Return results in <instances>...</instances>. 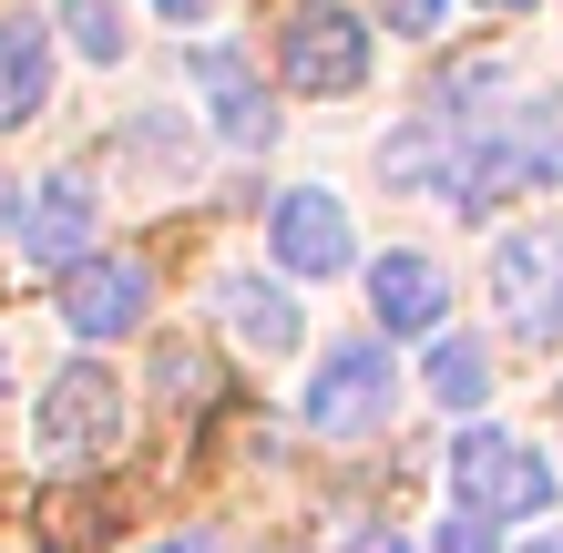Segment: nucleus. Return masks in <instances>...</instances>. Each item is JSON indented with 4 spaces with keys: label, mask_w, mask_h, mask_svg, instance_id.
I'll list each match as a JSON object with an SVG mask.
<instances>
[{
    "label": "nucleus",
    "mask_w": 563,
    "mask_h": 553,
    "mask_svg": "<svg viewBox=\"0 0 563 553\" xmlns=\"http://www.w3.org/2000/svg\"><path fill=\"white\" fill-rule=\"evenodd\" d=\"M379 73V31L349 11V0H297L277 21V82L308 92V103H349L358 82Z\"/></svg>",
    "instance_id": "f257e3e1"
},
{
    "label": "nucleus",
    "mask_w": 563,
    "mask_h": 553,
    "mask_svg": "<svg viewBox=\"0 0 563 553\" xmlns=\"http://www.w3.org/2000/svg\"><path fill=\"white\" fill-rule=\"evenodd\" d=\"M553 493H563V472H553L522 431H492V420H472V431L451 441V502L492 512V523H543Z\"/></svg>",
    "instance_id": "f03ea898"
},
{
    "label": "nucleus",
    "mask_w": 563,
    "mask_h": 553,
    "mask_svg": "<svg viewBox=\"0 0 563 553\" xmlns=\"http://www.w3.org/2000/svg\"><path fill=\"white\" fill-rule=\"evenodd\" d=\"M308 431L318 441H379L389 410H400V360H389L379 339H339L328 360L308 369Z\"/></svg>",
    "instance_id": "7ed1b4c3"
},
{
    "label": "nucleus",
    "mask_w": 563,
    "mask_h": 553,
    "mask_svg": "<svg viewBox=\"0 0 563 553\" xmlns=\"http://www.w3.org/2000/svg\"><path fill=\"white\" fill-rule=\"evenodd\" d=\"M113 441H123V379L103 360L52 369L42 400H31V451H42L52 472H73V462H103Z\"/></svg>",
    "instance_id": "20e7f679"
},
{
    "label": "nucleus",
    "mask_w": 563,
    "mask_h": 553,
    "mask_svg": "<svg viewBox=\"0 0 563 553\" xmlns=\"http://www.w3.org/2000/svg\"><path fill=\"white\" fill-rule=\"evenodd\" d=\"M492 308L512 339H563V225H512L492 246Z\"/></svg>",
    "instance_id": "39448f33"
},
{
    "label": "nucleus",
    "mask_w": 563,
    "mask_h": 553,
    "mask_svg": "<svg viewBox=\"0 0 563 553\" xmlns=\"http://www.w3.org/2000/svg\"><path fill=\"white\" fill-rule=\"evenodd\" d=\"M267 256H277V277H349V267H358L349 195H328V185H287L277 206H267Z\"/></svg>",
    "instance_id": "423d86ee"
},
{
    "label": "nucleus",
    "mask_w": 563,
    "mask_h": 553,
    "mask_svg": "<svg viewBox=\"0 0 563 553\" xmlns=\"http://www.w3.org/2000/svg\"><path fill=\"white\" fill-rule=\"evenodd\" d=\"M92 225H103V195H92L82 175H42L11 195V256L21 267H73V256H92Z\"/></svg>",
    "instance_id": "0eeeda50"
},
{
    "label": "nucleus",
    "mask_w": 563,
    "mask_h": 553,
    "mask_svg": "<svg viewBox=\"0 0 563 553\" xmlns=\"http://www.w3.org/2000/svg\"><path fill=\"white\" fill-rule=\"evenodd\" d=\"M144 318H154V277L134 267V256H73V267H62V329H73L82 349L134 339Z\"/></svg>",
    "instance_id": "6e6552de"
},
{
    "label": "nucleus",
    "mask_w": 563,
    "mask_h": 553,
    "mask_svg": "<svg viewBox=\"0 0 563 553\" xmlns=\"http://www.w3.org/2000/svg\"><path fill=\"white\" fill-rule=\"evenodd\" d=\"M185 82L206 92V113H216V134L236 144V154H256L277 134V113H267V82L246 73V52L236 42H195V62H185Z\"/></svg>",
    "instance_id": "1a4fd4ad"
},
{
    "label": "nucleus",
    "mask_w": 563,
    "mask_h": 553,
    "mask_svg": "<svg viewBox=\"0 0 563 553\" xmlns=\"http://www.w3.org/2000/svg\"><path fill=\"white\" fill-rule=\"evenodd\" d=\"M52 73H62V31L31 11H0V134L52 113Z\"/></svg>",
    "instance_id": "9d476101"
},
{
    "label": "nucleus",
    "mask_w": 563,
    "mask_h": 553,
    "mask_svg": "<svg viewBox=\"0 0 563 553\" xmlns=\"http://www.w3.org/2000/svg\"><path fill=\"white\" fill-rule=\"evenodd\" d=\"M216 308H225V329H236L246 360H297V339H308L297 298H287L277 277H256V267H225L216 277Z\"/></svg>",
    "instance_id": "9b49d317"
},
{
    "label": "nucleus",
    "mask_w": 563,
    "mask_h": 553,
    "mask_svg": "<svg viewBox=\"0 0 563 553\" xmlns=\"http://www.w3.org/2000/svg\"><path fill=\"white\" fill-rule=\"evenodd\" d=\"M369 308H379V329H389V339H430V329L451 318V277L430 267L420 246L369 256Z\"/></svg>",
    "instance_id": "f8f14e48"
},
{
    "label": "nucleus",
    "mask_w": 563,
    "mask_h": 553,
    "mask_svg": "<svg viewBox=\"0 0 563 553\" xmlns=\"http://www.w3.org/2000/svg\"><path fill=\"white\" fill-rule=\"evenodd\" d=\"M430 400H441V410H482L492 400V349L430 329Z\"/></svg>",
    "instance_id": "ddd939ff"
},
{
    "label": "nucleus",
    "mask_w": 563,
    "mask_h": 553,
    "mask_svg": "<svg viewBox=\"0 0 563 553\" xmlns=\"http://www.w3.org/2000/svg\"><path fill=\"white\" fill-rule=\"evenodd\" d=\"M62 31H73V52L92 62V73L134 62V11H123V0H62Z\"/></svg>",
    "instance_id": "4468645a"
},
{
    "label": "nucleus",
    "mask_w": 563,
    "mask_h": 553,
    "mask_svg": "<svg viewBox=\"0 0 563 553\" xmlns=\"http://www.w3.org/2000/svg\"><path fill=\"white\" fill-rule=\"evenodd\" d=\"M430 553H503V533H492V512H472V502H451L441 523H430Z\"/></svg>",
    "instance_id": "2eb2a0df"
},
{
    "label": "nucleus",
    "mask_w": 563,
    "mask_h": 553,
    "mask_svg": "<svg viewBox=\"0 0 563 553\" xmlns=\"http://www.w3.org/2000/svg\"><path fill=\"white\" fill-rule=\"evenodd\" d=\"M379 21L400 31V42H430V31L451 21V0H379Z\"/></svg>",
    "instance_id": "dca6fc26"
},
{
    "label": "nucleus",
    "mask_w": 563,
    "mask_h": 553,
    "mask_svg": "<svg viewBox=\"0 0 563 553\" xmlns=\"http://www.w3.org/2000/svg\"><path fill=\"white\" fill-rule=\"evenodd\" d=\"M339 553H420V543H410V533H400V523H358V533H349V543H339Z\"/></svg>",
    "instance_id": "f3484780"
},
{
    "label": "nucleus",
    "mask_w": 563,
    "mask_h": 553,
    "mask_svg": "<svg viewBox=\"0 0 563 553\" xmlns=\"http://www.w3.org/2000/svg\"><path fill=\"white\" fill-rule=\"evenodd\" d=\"M144 553H225L216 533H164V543H144Z\"/></svg>",
    "instance_id": "a211bd4d"
},
{
    "label": "nucleus",
    "mask_w": 563,
    "mask_h": 553,
    "mask_svg": "<svg viewBox=\"0 0 563 553\" xmlns=\"http://www.w3.org/2000/svg\"><path fill=\"white\" fill-rule=\"evenodd\" d=\"M154 11H164V21H206L216 0H154Z\"/></svg>",
    "instance_id": "6ab92c4d"
},
{
    "label": "nucleus",
    "mask_w": 563,
    "mask_h": 553,
    "mask_svg": "<svg viewBox=\"0 0 563 553\" xmlns=\"http://www.w3.org/2000/svg\"><path fill=\"white\" fill-rule=\"evenodd\" d=\"M11 195H21V185H11V175H0V246H11Z\"/></svg>",
    "instance_id": "aec40b11"
},
{
    "label": "nucleus",
    "mask_w": 563,
    "mask_h": 553,
    "mask_svg": "<svg viewBox=\"0 0 563 553\" xmlns=\"http://www.w3.org/2000/svg\"><path fill=\"white\" fill-rule=\"evenodd\" d=\"M522 553H563V533H533V543H522Z\"/></svg>",
    "instance_id": "412c9836"
},
{
    "label": "nucleus",
    "mask_w": 563,
    "mask_h": 553,
    "mask_svg": "<svg viewBox=\"0 0 563 553\" xmlns=\"http://www.w3.org/2000/svg\"><path fill=\"white\" fill-rule=\"evenodd\" d=\"M0 389H11V339H0Z\"/></svg>",
    "instance_id": "4be33fe9"
},
{
    "label": "nucleus",
    "mask_w": 563,
    "mask_h": 553,
    "mask_svg": "<svg viewBox=\"0 0 563 553\" xmlns=\"http://www.w3.org/2000/svg\"><path fill=\"white\" fill-rule=\"evenodd\" d=\"M492 11H533V0H492Z\"/></svg>",
    "instance_id": "5701e85b"
}]
</instances>
